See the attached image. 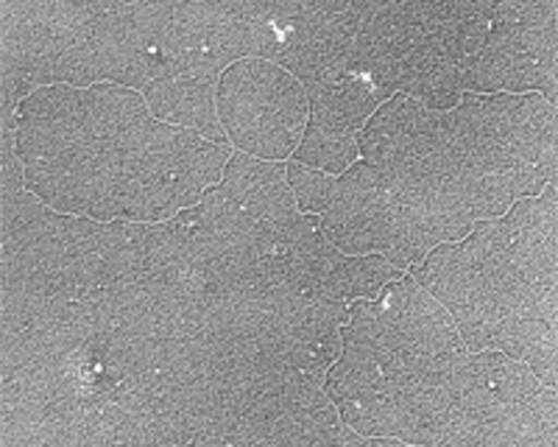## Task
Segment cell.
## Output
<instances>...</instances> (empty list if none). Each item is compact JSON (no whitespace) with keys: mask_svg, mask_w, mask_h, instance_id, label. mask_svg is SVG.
<instances>
[{"mask_svg":"<svg viewBox=\"0 0 558 447\" xmlns=\"http://www.w3.org/2000/svg\"><path fill=\"white\" fill-rule=\"evenodd\" d=\"M461 179L463 193H466V202H470V210L475 216V221H486V218H500L506 216L508 207L514 205V185H511V177L506 173H477L472 168L456 173Z\"/></svg>","mask_w":558,"mask_h":447,"instance_id":"2e32d148","label":"cell"},{"mask_svg":"<svg viewBox=\"0 0 558 447\" xmlns=\"http://www.w3.org/2000/svg\"><path fill=\"white\" fill-rule=\"evenodd\" d=\"M336 179L324 171H313V168L302 166V162H288V185H291L293 198H296V210L307 213V216H322L330 205L332 188Z\"/></svg>","mask_w":558,"mask_h":447,"instance_id":"d6986e66","label":"cell"},{"mask_svg":"<svg viewBox=\"0 0 558 447\" xmlns=\"http://www.w3.org/2000/svg\"><path fill=\"white\" fill-rule=\"evenodd\" d=\"M229 157H232V148L216 146V143L204 141L202 134H198L196 141L191 143V148L179 157L173 177H182L196 188H202V191H209V188L221 185Z\"/></svg>","mask_w":558,"mask_h":447,"instance_id":"ac0fdd59","label":"cell"},{"mask_svg":"<svg viewBox=\"0 0 558 447\" xmlns=\"http://www.w3.org/2000/svg\"><path fill=\"white\" fill-rule=\"evenodd\" d=\"M402 275L405 271L393 268L380 252H375V255H343L341 263L324 277L318 294H324L327 300L347 302V305L357 300H377L383 288L388 282L400 280Z\"/></svg>","mask_w":558,"mask_h":447,"instance_id":"ba28073f","label":"cell"},{"mask_svg":"<svg viewBox=\"0 0 558 447\" xmlns=\"http://www.w3.org/2000/svg\"><path fill=\"white\" fill-rule=\"evenodd\" d=\"M148 116V104L137 89L121 87V84H96L87 89V107H84V129L89 137L101 143H114L132 126Z\"/></svg>","mask_w":558,"mask_h":447,"instance_id":"9c48e42d","label":"cell"},{"mask_svg":"<svg viewBox=\"0 0 558 447\" xmlns=\"http://www.w3.org/2000/svg\"><path fill=\"white\" fill-rule=\"evenodd\" d=\"M87 89L70 84H51L37 87L17 107V118H37V121H84Z\"/></svg>","mask_w":558,"mask_h":447,"instance_id":"e0dca14e","label":"cell"},{"mask_svg":"<svg viewBox=\"0 0 558 447\" xmlns=\"http://www.w3.org/2000/svg\"><path fill=\"white\" fill-rule=\"evenodd\" d=\"M357 157H361V152H357L355 134L338 132V129L307 121L305 134H302V141H299L291 160L302 162V166L313 168V171L341 177L352 162H357Z\"/></svg>","mask_w":558,"mask_h":447,"instance_id":"8fae6325","label":"cell"},{"mask_svg":"<svg viewBox=\"0 0 558 447\" xmlns=\"http://www.w3.org/2000/svg\"><path fill=\"white\" fill-rule=\"evenodd\" d=\"M408 275L425 288L433 300H438L452 313L456 307L470 305V302L486 300L492 294V282L483 277L461 243H438L425 255V261L413 266Z\"/></svg>","mask_w":558,"mask_h":447,"instance_id":"277c9868","label":"cell"},{"mask_svg":"<svg viewBox=\"0 0 558 447\" xmlns=\"http://www.w3.org/2000/svg\"><path fill=\"white\" fill-rule=\"evenodd\" d=\"M216 109L235 152L277 162L293 157L311 121L307 89L268 59L229 64L216 84Z\"/></svg>","mask_w":558,"mask_h":447,"instance_id":"6da1fadb","label":"cell"},{"mask_svg":"<svg viewBox=\"0 0 558 447\" xmlns=\"http://www.w3.org/2000/svg\"><path fill=\"white\" fill-rule=\"evenodd\" d=\"M338 414L355 434L368 439H397L400 434V406L383 391H372L361 400L338 402Z\"/></svg>","mask_w":558,"mask_h":447,"instance_id":"4fadbf2b","label":"cell"},{"mask_svg":"<svg viewBox=\"0 0 558 447\" xmlns=\"http://www.w3.org/2000/svg\"><path fill=\"white\" fill-rule=\"evenodd\" d=\"M279 177H288V162L260 160V157H252V154L232 152L218 188H221V193L229 202L243 205L252 193H257L263 185H268V182Z\"/></svg>","mask_w":558,"mask_h":447,"instance_id":"9a60e30c","label":"cell"},{"mask_svg":"<svg viewBox=\"0 0 558 447\" xmlns=\"http://www.w3.org/2000/svg\"><path fill=\"white\" fill-rule=\"evenodd\" d=\"M492 23H508V26H547L556 23V3H533V0H502L495 3Z\"/></svg>","mask_w":558,"mask_h":447,"instance_id":"44dd1931","label":"cell"},{"mask_svg":"<svg viewBox=\"0 0 558 447\" xmlns=\"http://www.w3.org/2000/svg\"><path fill=\"white\" fill-rule=\"evenodd\" d=\"M377 380H380V366L375 361H368L357 352L341 350L336 364L324 375V391L338 406V402L361 400V397L377 391Z\"/></svg>","mask_w":558,"mask_h":447,"instance_id":"5bb4252c","label":"cell"},{"mask_svg":"<svg viewBox=\"0 0 558 447\" xmlns=\"http://www.w3.org/2000/svg\"><path fill=\"white\" fill-rule=\"evenodd\" d=\"M470 364L475 380L488 386L502 402L525 400V397L536 395L542 389V384L536 380L531 366L517 361V358H508L500 350L470 352Z\"/></svg>","mask_w":558,"mask_h":447,"instance_id":"7c38bea8","label":"cell"},{"mask_svg":"<svg viewBox=\"0 0 558 447\" xmlns=\"http://www.w3.org/2000/svg\"><path fill=\"white\" fill-rule=\"evenodd\" d=\"M388 98L391 96L386 89L375 87L366 76H349L343 82L307 87L311 121L349 134L361 132L368 118L377 112V107Z\"/></svg>","mask_w":558,"mask_h":447,"instance_id":"8992f818","label":"cell"},{"mask_svg":"<svg viewBox=\"0 0 558 447\" xmlns=\"http://www.w3.org/2000/svg\"><path fill=\"white\" fill-rule=\"evenodd\" d=\"M241 207L252 213L254 218L274 221V218H282L296 210V198H293L291 185H288V177H279L263 185L257 193H252Z\"/></svg>","mask_w":558,"mask_h":447,"instance_id":"ffe728a7","label":"cell"},{"mask_svg":"<svg viewBox=\"0 0 558 447\" xmlns=\"http://www.w3.org/2000/svg\"><path fill=\"white\" fill-rule=\"evenodd\" d=\"M143 98H146L151 118L157 121L191 129L216 146H229V137L218 118L216 84L213 82L196 76L154 78L143 89Z\"/></svg>","mask_w":558,"mask_h":447,"instance_id":"3957f363","label":"cell"},{"mask_svg":"<svg viewBox=\"0 0 558 447\" xmlns=\"http://www.w3.org/2000/svg\"><path fill=\"white\" fill-rule=\"evenodd\" d=\"M422 109L425 107L405 93H393L383 101L357 134V152L363 160L375 166H405L416 160L413 134Z\"/></svg>","mask_w":558,"mask_h":447,"instance_id":"5b68a950","label":"cell"},{"mask_svg":"<svg viewBox=\"0 0 558 447\" xmlns=\"http://www.w3.org/2000/svg\"><path fill=\"white\" fill-rule=\"evenodd\" d=\"M82 141H96L84 129V121H37V118H17L14 132V152L23 162L45 160L53 162Z\"/></svg>","mask_w":558,"mask_h":447,"instance_id":"30bf717a","label":"cell"},{"mask_svg":"<svg viewBox=\"0 0 558 447\" xmlns=\"http://www.w3.org/2000/svg\"><path fill=\"white\" fill-rule=\"evenodd\" d=\"M461 93H536V62L520 48V28L508 23H492L483 51L461 73Z\"/></svg>","mask_w":558,"mask_h":447,"instance_id":"7a4b0ae2","label":"cell"},{"mask_svg":"<svg viewBox=\"0 0 558 447\" xmlns=\"http://www.w3.org/2000/svg\"><path fill=\"white\" fill-rule=\"evenodd\" d=\"M23 171H26V191L43 198L51 210L64 216H89L96 196V160L87 162L78 173L62 171L45 160L23 162Z\"/></svg>","mask_w":558,"mask_h":447,"instance_id":"52a82bcc","label":"cell"}]
</instances>
